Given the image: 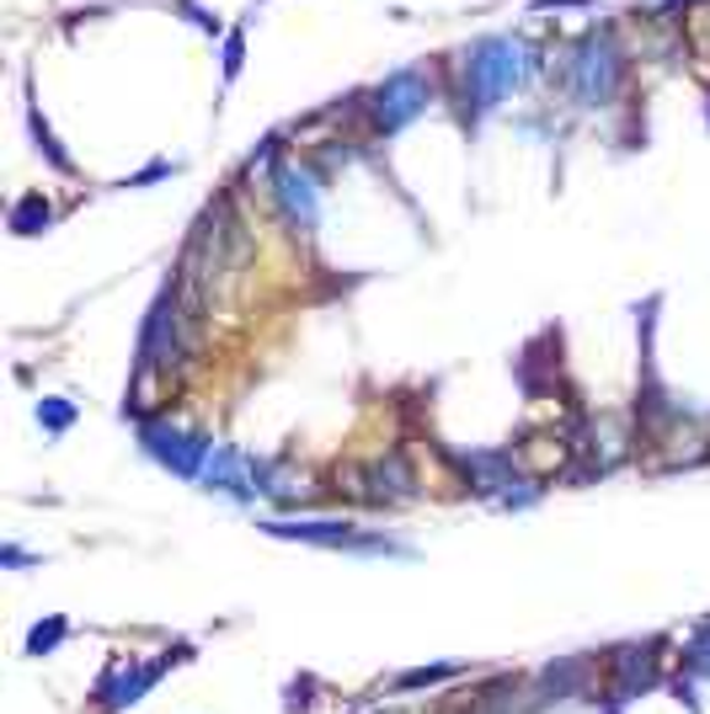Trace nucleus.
Wrapping results in <instances>:
<instances>
[{
  "mask_svg": "<svg viewBox=\"0 0 710 714\" xmlns=\"http://www.w3.org/2000/svg\"><path fill=\"white\" fill-rule=\"evenodd\" d=\"M524 80V48L513 38H481L465 59V96L476 102V113L497 107L502 96Z\"/></svg>",
  "mask_w": 710,
  "mask_h": 714,
  "instance_id": "nucleus-1",
  "label": "nucleus"
},
{
  "mask_svg": "<svg viewBox=\"0 0 710 714\" xmlns=\"http://www.w3.org/2000/svg\"><path fill=\"white\" fill-rule=\"evenodd\" d=\"M572 85H577V96H583L587 107H598V102L615 96V85H620V48L609 43V33H587V38L577 43Z\"/></svg>",
  "mask_w": 710,
  "mask_h": 714,
  "instance_id": "nucleus-2",
  "label": "nucleus"
},
{
  "mask_svg": "<svg viewBox=\"0 0 710 714\" xmlns=\"http://www.w3.org/2000/svg\"><path fill=\"white\" fill-rule=\"evenodd\" d=\"M273 539H299V544H327V550H353V555H412L390 539H369L353 522H267Z\"/></svg>",
  "mask_w": 710,
  "mask_h": 714,
  "instance_id": "nucleus-3",
  "label": "nucleus"
},
{
  "mask_svg": "<svg viewBox=\"0 0 710 714\" xmlns=\"http://www.w3.org/2000/svg\"><path fill=\"white\" fill-rule=\"evenodd\" d=\"M139 442H145L150 459H161L167 470H176V475H187V480L204 475V464H209V453H214L209 437H193V433H182V427H167V422H145Z\"/></svg>",
  "mask_w": 710,
  "mask_h": 714,
  "instance_id": "nucleus-4",
  "label": "nucleus"
},
{
  "mask_svg": "<svg viewBox=\"0 0 710 714\" xmlns=\"http://www.w3.org/2000/svg\"><path fill=\"white\" fill-rule=\"evenodd\" d=\"M427 96H433V91H427V76H422V70L385 76V85H379L375 102H369V107H375V128L379 134H396L401 123H412L422 107H427Z\"/></svg>",
  "mask_w": 710,
  "mask_h": 714,
  "instance_id": "nucleus-5",
  "label": "nucleus"
},
{
  "mask_svg": "<svg viewBox=\"0 0 710 714\" xmlns=\"http://www.w3.org/2000/svg\"><path fill=\"white\" fill-rule=\"evenodd\" d=\"M273 193H278V203H284V214H289L294 230L310 235L316 219H321V193H316L310 171H299V165H278V171H273Z\"/></svg>",
  "mask_w": 710,
  "mask_h": 714,
  "instance_id": "nucleus-6",
  "label": "nucleus"
},
{
  "mask_svg": "<svg viewBox=\"0 0 710 714\" xmlns=\"http://www.w3.org/2000/svg\"><path fill=\"white\" fill-rule=\"evenodd\" d=\"M167 672V661H150V667H134V661H118L113 672H107V682H102V710H124V704H134L139 693H150L156 688V677Z\"/></svg>",
  "mask_w": 710,
  "mask_h": 714,
  "instance_id": "nucleus-7",
  "label": "nucleus"
},
{
  "mask_svg": "<svg viewBox=\"0 0 710 714\" xmlns=\"http://www.w3.org/2000/svg\"><path fill=\"white\" fill-rule=\"evenodd\" d=\"M369 496L375 502H406L412 491H417V475H412V464L401 459V453H390V459H379L375 470H369Z\"/></svg>",
  "mask_w": 710,
  "mask_h": 714,
  "instance_id": "nucleus-8",
  "label": "nucleus"
},
{
  "mask_svg": "<svg viewBox=\"0 0 710 714\" xmlns=\"http://www.w3.org/2000/svg\"><path fill=\"white\" fill-rule=\"evenodd\" d=\"M615 667H620V682H615V699H620V704H626L635 688H652V656H646V650H620Z\"/></svg>",
  "mask_w": 710,
  "mask_h": 714,
  "instance_id": "nucleus-9",
  "label": "nucleus"
},
{
  "mask_svg": "<svg viewBox=\"0 0 710 714\" xmlns=\"http://www.w3.org/2000/svg\"><path fill=\"white\" fill-rule=\"evenodd\" d=\"M11 224L22 230V235H38L43 224H48V203L43 198H27V203H16V214H11Z\"/></svg>",
  "mask_w": 710,
  "mask_h": 714,
  "instance_id": "nucleus-10",
  "label": "nucleus"
},
{
  "mask_svg": "<svg viewBox=\"0 0 710 714\" xmlns=\"http://www.w3.org/2000/svg\"><path fill=\"white\" fill-rule=\"evenodd\" d=\"M59 640H65V619H48V624H38V630L27 635V656H48Z\"/></svg>",
  "mask_w": 710,
  "mask_h": 714,
  "instance_id": "nucleus-11",
  "label": "nucleus"
},
{
  "mask_svg": "<svg viewBox=\"0 0 710 714\" xmlns=\"http://www.w3.org/2000/svg\"><path fill=\"white\" fill-rule=\"evenodd\" d=\"M38 422L48 427V433H65V427L76 422V411H70L65 400H43V405H38Z\"/></svg>",
  "mask_w": 710,
  "mask_h": 714,
  "instance_id": "nucleus-12",
  "label": "nucleus"
},
{
  "mask_svg": "<svg viewBox=\"0 0 710 714\" xmlns=\"http://www.w3.org/2000/svg\"><path fill=\"white\" fill-rule=\"evenodd\" d=\"M689 661H695V672H710V624L695 635V645H689Z\"/></svg>",
  "mask_w": 710,
  "mask_h": 714,
  "instance_id": "nucleus-13",
  "label": "nucleus"
},
{
  "mask_svg": "<svg viewBox=\"0 0 710 714\" xmlns=\"http://www.w3.org/2000/svg\"><path fill=\"white\" fill-rule=\"evenodd\" d=\"M241 59H247V43H241V33H230V38H225V76H236Z\"/></svg>",
  "mask_w": 710,
  "mask_h": 714,
  "instance_id": "nucleus-14",
  "label": "nucleus"
},
{
  "mask_svg": "<svg viewBox=\"0 0 710 714\" xmlns=\"http://www.w3.org/2000/svg\"><path fill=\"white\" fill-rule=\"evenodd\" d=\"M438 677H455V667H433V672H406L401 688H422V682H438Z\"/></svg>",
  "mask_w": 710,
  "mask_h": 714,
  "instance_id": "nucleus-15",
  "label": "nucleus"
}]
</instances>
